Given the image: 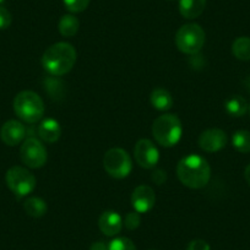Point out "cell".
<instances>
[{"instance_id": "cell-23", "label": "cell", "mask_w": 250, "mask_h": 250, "mask_svg": "<svg viewBox=\"0 0 250 250\" xmlns=\"http://www.w3.org/2000/svg\"><path fill=\"white\" fill-rule=\"evenodd\" d=\"M108 250H136V247L129 238L119 237L108 244Z\"/></svg>"}, {"instance_id": "cell-22", "label": "cell", "mask_w": 250, "mask_h": 250, "mask_svg": "<svg viewBox=\"0 0 250 250\" xmlns=\"http://www.w3.org/2000/svg\"><path fill=\"white\" fill-rule=\"evenodd\" d=\"M52 76V75H50ZM45 91L50 95V97L60 98L64 96V83L58 79V76H52L45 80Z\"/></svg>"}, {"instance_id": "cell-18", "label": "cell", "mask_w": 250, "mask_h": 250, "mask_svg": "<svg viewBox=\"0 0 250 250\" xmlns=\"http://www.w3.org/2000/svg\"><path fill=\"white\" fill-rule=\"evenodd\" d=\"M23 210L26 211L28 216L35 218L43 217L47 213L48 206L43 199L37 198V196H32V198L26 199L23 203Z\"/></svg>"}, {"instance_id": "cell-16", "label": "cell", "mask_w": 250, "mask_h": 250, "mask_svg": "<svg viewBox=\"0 0 250 250\" xmlns=\"http://www.w3.org/2000/svg\"><path fill=\"white\" fill-rule=\"evenodd\" d=\"M150 101L152 107L157 110H161V112L170 109L173 105L172 95L169 93V91L165 90V88H155L151 92Z\"/></svg>"}, {"instance_id": "cell-19", "label": "cell", "mask_w": 250, "mask_h": 250, "mask_svg": "<svg viewBox=\"0 0 250 250\" xmlns=\"http://www.w3.org/2000/svg\"><path fill=\"white\" fill-rule=\"evenodd\" d=\"M79 27H80V21L76 16L68 14V15H64L59 21V25H58V30H59L60 35L62 37H74V36L78 33Z\"/></svg>"}, {"instance_id": "cell-14", "label": "cell", "mask_w": 250, "mask_h": 250, "mask_svg": "<svg viewBox=\"0 0 250 250\" xmlns=\"http://www.w3.org/2000/svg\"><path fill=\"white\" fill-rule=\"evenodd\" d=\"M37 133L38 136L44 143L54 144L59 140L60 135H62V128H60V124L57 120L48 118V119H44L38 125Z\"/></svg>"}, {"instance_id": "cell-1", "label": "cell", "mask_w": 250, "mask_h": 250, "mask_svg": "<svg viewBox=\"0 0 250 250\" xmlns=\"http://www.w3.org/2000/svg\"><path fill=\"white\" fill-rule=\"evenodd\" d=\"M177 175L185 187L190 189H201L210 182L211 167L201 156L188 155L178 163Z\"/></svg>"}, {"instance_id": "cell-6", "label": "cell", "mask_w": 250, "mask_h": 250, "mask_svg": "<svg viewBox=\"0 0 250 250\" xmlns=\"http://www.w3.org/2000/svg\"><path fill=\"white\" fill-rule=\"evenodd\" d=\"M103 167L105 172L115 179L126 178L133 169V161L130 155L120 147H113L105 152L103 158Z\"/></svg>"}, {"instance_id": "cell-15", "label": "cell", "mask_w": 250, "mask_h": 250, "mask_svg": "<svg viewBox=\"0 0 250 250\" xmlns=\"http://www.w3.org/2000/svg\"><path fill=\"white\" fill-rule=\"evenodd\" d=\"M206 0H179V11L183 18L188 20L199 18L204 13Z\"/></svg>"}, {"instance_id": "cell-28", "label": "cell", "mask_w": 250, "mask_h": 250, "mask_svg": "<svg viewBox=\"0 0 250 250\" xmlns=\"http://www.w3.org/2000/svg\"><path fill=\"white\" fill-rule=\"evenodd\" d=\"M166 179H167V174H166V172H163V170L161 169H156L155 172H153L152 180L156 183V184L162 185L163 183L166 182Z\"/></svg>"}, {"instance_id": "cell-4", "label": "cell", "mask_w": 250, "mask_h": 250, "mask_svg": "<svg viewBox=\"0 0 250 250\" xmlns=\"http://www.w3.org/2000/svg\"><path fill=\"white\" fill-rule=\"evenodd\" d=\"M14 110L21 120L35 124L44 115V102L33 91H22L14 100Z\"/></svg>"}, {"instance_id": "cell-25", "label": "cell", "mask_w": 250, "mask_h": 250, "mask_svg": "<svg viewBox=\"0 0 250 250\" xmlns=\"http://www.w3.org/2000/svg\"><path fill=\"white\" fill-rule=\"evenodd\" d=\"M141 223V216L138 211H133V212H129L128 215L125 216L124 221H123V225L126 227V229L129 230H135L136 228H139Z\"/></svg>"}, {"instance_id": "cell-17", "label": "cell", "mask_w": 250, "mask_h": 250, "mask_svg": "<svg viewBox=\"0 0 250 250\" xmlns=\"http://www.w3.org/2000/svg\"><path fill=\"white\" fill-rule=\"evenodd\" d=\"M225 108L226 112L230 117L239 118L247 114V112L249 110V104L242 96H232L226 101Z\"/></svg>"}, {"instance_id": "cell-32", "label": "cell", "mask_w": 250, "mask_h": 250, "mask_svg": "<svg viewBox=\"0 0 250 250\" xmlns=\"http://www.w3.org/2000/svg\"><path fill=\"white\" fill-rule=\"evenodd\" d=\"M3 1H5V0H0V3H3Z\"/></svg>"}, {"instance_id": "cell-12", "label": "cell", "mask_w": 250, "mask_h": 250, "mask_svg": "<svg viewBox=\"0 0 250 250\" xmlns=\"http://www.w3.org/2000/svg\"><path fill=\"white\" fill-rule=\"evenodd\" d=\"M0 138L8 146H16L26 138V126L19 120H9L0 129Z\"/></svg>"}, {"instance_id": "cell-33", "label": "cell", "mask_w": 250, "mask_h": 250, "mask_svg": "<svg viewBox=\"0 0 250 250\" xmlns=\"http://www.w3.org/2000/svg\"><path fill=\"white\" fill-rule=\"evenodd\" d=\"M249 112H250V105H249Z\"/></svg>"}, {"instance_id": "cell-27", "label": "cell", "mask_w": 250, "mask_h": 250, "mask_svg": "<svg viewBox=\"0 0 250 250\" xmlns=\"http://www.w3.org/2000/svg\"><path fill=\"white\" fill-rule=\"evenodd\" d=\"M188 250H210V244L206 240L194 239L188 245Z\"/></svg>"}, {"instance_id": "cell-30", "label": "cell", "mask_w": 250, "mask_h": 250, "mask_svg": "<svg viewBox=\"0 0 250 250\" xmlns=\"http://www.w3.org/2000/svg\"><path fill=\"white\" fill-rule=\"evenodd\" d=\"M244 177H245V180H247V182L250 184V165H248L247 168H245Z\"/></svg>"}, {"instance_id": "cell-13", "label": "cell", "mask_w": 250, "mask_h": 250, "mask_svg": "<svg viewBox=\"0 0 250 250\" xmlns=\"http://www.w3.org/2000/svg\"><path fill=\"white\" fill-rule=\"evenodd\" d=\"M98 227L101 232L107 237H114L119 234L123 228V220L115 211H105L98 220Z\"/></svg>"}, {"instance_id": "cell-3", "label": "cell", "mask_w": 250, "mask_h": 250, "mask_svg": "<svg viewBox=\"0 0 250 250\" xmlns=\"http://www.w3.org/2000/svg\"><path fill=\"white\" fill-rule=\"evenodd\" d=\"M182 134V122L174 114L160 115L152 124L153 138L163 147H173L177 145Z\"/></svg>"}, {"instance_id": "cell-11", "label": "cell", "mask_w": 250, "mask_h": 250, "mask_svg": "<svg viewBox=\"0 0 250 250\" xmlns=\"http://www.w3.org/2000/svg\"><path fill=\"white\" fill-rule=\"evenodd\" d=\"M155 191L148 185H139L131 195V205L139 213H146L155 206Z\"/></svg>"}, {"instance_id": "cell-26", "label": "cell", "mask_w": 250, "mask_h": 250, "mask_svg": "<svg viewBox=\"0 0 250 250\" xmlns=\"http://www.w3.org/2000/svg\"><path fill=\"white\" fill-rule=\"evenodd\" d=\"M11 21H13V18L8 9L0 6V30H6L8 27H10Z\"/></svg>"}, {"instance_id": "cell-31", "label": "cell", "mask_w": 250, "mask_h": 250, "mask_svg": "<svg viewBox=\"0 0 250 250\" xmlns=\"http://www.w3.org/2000/svg\"><path fill=\"white\" fill-rule=\"evenodd\" d=\"M247 88L250 91V78L247 80Z\"/></svg>"}, {"instance_id": "cell-20", "label": "cell", "mask_w": 250, "mask_h": 250, "mask_svg": "<svg viewBox=\"0 0 250 250\" xmlns=\"http://www.w3.org/2000/svg\"><path fill=\"white\" fill-rule=\"evenodd\" d=\"M232 53L242 62L250 60V37H238L232 44Z\"/></svg>"}, {"instance_id": "cell-21", "label": "cell", "mask_w": 250, "mask_h": 250, "mask_svg": "<svg viewBox=\"0 0 250 250\" xmlns=\"http://www.w3.org/2000/svg\"><path fill=\"white\" fill-rule=\"evenodd\" d=\"M232 145L238 152L249 153L250 152V131L238 130L232 136Z\"/></svg>"}, {"instance_id": "cell-2", "label": "cell", "mask_w": 250, "mask_h": 250, "mask_svg": "<svg viewBox=\"0 0 250 250\" xmlns=\"http://www.w3.org/2000/svg\"><path fill=\"white\" fill-rule=\"evenodd\" d=\"M76 58V49L70 43L58 42L45 50L42 57V65L49 75L62 76L74 68Z\"/></svg>"}, {"instance_id": "cell-5", "label": "cell", "mask_w": 250, "mask_h": 250, "mask_svg": "<svg viewBox=\"0 0 250 250\" xmlns=\"http://www.w3.org/2000/svg\"><path fill=\"white\" fill-rule=\"evenodd\" d=\"M175 44L184 54H198L205 44V31L198 23H187L178 30Z\"/></svg>"}, {"instance_id": "cell-8", "label": "cell", "mask_w": 250, "mask_h": 250, "mask_svg": "<svg viewBox=\"0 0 250 250\" xmlns=\"http://www.w3.org/2000/svg\"><path fill=\"white\" fill-rule=\"evenodd\" d=\"M20 157L28 168L37 169L45 165L48 155L44 145L38 139L27 138L21 145Z\"/></svg>"}, {"instance_id": "cell-9", "label": "cell", "mask_w": 250, "mask_h": 250, "mask_svg": "<svg viewBox=\"0 0 250 250\" xmlns=\"http://www.w3.org/2000/svg\"><path fill=\"white\" fill-rule=\"evenodd\" d=\"M134 157L136 163L145 169H152L160 160V152L155 144L148 139H141L134 147Z\"/></svg>"}, {"instance_id": "cell-34", "label": "cell", "mask_w": 250, "mask_h": 250, "mask_svg": "<svg viewBox=\"0 0 250 250\" xmlns=\"http://www.w3.org/2000/svg\"><path fill=\"white\" fill-rule=\"evenodd\" d=\"M150 250H155V249H150Z\"/></svg>"}, {"instance_id": "cell-7", "label": "cell", "mask_w": 250, "mask_h": 250, "mask_svg": "<svg viewBox=\"0 0 250 250\" xmlns=\"http://www.w3.org/2000/svg\"><path fill=\"white\" fill-rule=\"evenodd\" d=\"M6 184L18 198H23L35 190L36 177L27 168L15 166L6 172Z\"/></svg>"}, {"instance_id": "cell-24", "label": "cell", "mask_w": 250, "mask_h": 250, "mask_svg": "<svg viewBox=\"0 0 250 250\" xmlns=\"http://www.w3.org/2000/svg\"><path fill=\"white\" fill-rule=\"evenodd\" d=\"M64 5L70 13L79 14L85 11L88 8L90 0H62Z\"/></svg>"}, {"instance_id": "cell-29", "label": "cell", "mask_w": 250, "mask_h": 250, "mask_svg": "<svg viewBox=\"0 0 250 250\" xmlns=\"http://www.w3.org/2000/svg\"><path fill=\"white\" fill-rule=\"evenodd\" d=\"M90 250H108V245L104 242H95L90 247Z\"/></svg>"}, {"instance_id": "cell-10", "label": "cell", "mask_w": 250, "mask_h": 250, "mask_svg": "<svg viewBox=\"0 0 250 250\" xmlns=\"http://www.w3.org/2000/svg\"><path fill=\"white\" fill-rule=\"evenodd\" d=\"M227 134L217 128L208 129L199 136V146L206 152H217L227 145Z\"/></svg>"}]
</instances>
